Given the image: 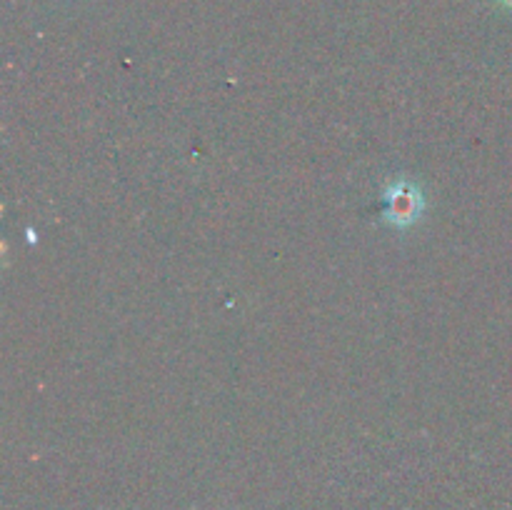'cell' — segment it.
Returning <instances> with one entry per match:
<instances>
[{
	"label": "cell",
	"mask_w": 512,
	"mask_h": 510,
	"mask_svg": "<svg viewBox=\"0 0 512 510\" xmlns=\"http://www.w3.org/2000/svg\"><path fill=\"white\" fill-rule=\"evenodd\" d=\"M383 203H385V220L398 228H408L413 225L415 220L423 215L425 208V198H423V190L418 188L415 183L410 180H395L393 185H388L383 195Z\"/></svg>",
	"instance_id": "obj_1"
},
{
	"label": "cell",
	"mask_w": 512,
	"mask_h": 510,
	"mask_svg": "<svg viewBox=\"0 0 512 510\" xmlns=\"http://www.w3.org/2000/svg\"><path fill=\"white\" fill-rule=\"evenodd\" d=\"M500 3H505V5H508V8H512V0H500Z\"/></svg>",
	"instance_id": "obj_2"
}]
</instances>
